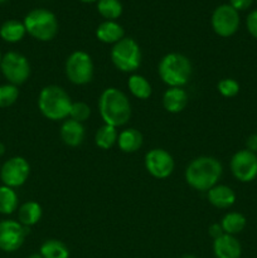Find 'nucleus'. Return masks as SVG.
<instances>
[{"label":"nucleus","mask_w":257,"mask_h":258,"mask_svg":"<svg viewBox=\"0 0 257 258\" xmlns=\"http://www.w3.org/2000/svg\"><path fill=\"white\" fill-rule=\"evenodd\" d=\"M98 112L103 123L118 128L130 121L133 110L125 92L116 87H107L98 97Z\"/></svg>","instance_id":"1"},{"label":"nucleus","mask_w":257,"mask_h":258,"mask_svg":"<svg viewBox=\"0 0 257 258\" xmlns=\"http://www.w3.org/2000/svg\"><path fill=\"white\" fill-rule=\"evenodd\" d=\"M223 174L221 161L214 156L202 155L193 159L184 171V178L190 188L198 191H208L217 185Z\"/></svg>","instance_id":"2"},{"label":"nucleus","mask_w":257,"mask_h":258,"mask_svg":"<svg viewBox=\"0 0 257 258\" xmlns=\"http://www.w3.org/2000/svg\"><path fill=\"white\" fill-rule=\"evenodd\" d=\"M72 102L67 91L57 85L45 86L38 95V108L50 121H65L70 117Z\"/></svg>","instance_id":"3"},{"label":"nucleus","mask_w":257,"mask_h":258,"mask_svg":"<svg viewBox=\"0 0 257 258\" xmlns=\"http://www.w3.org/2000/svg\"><path fill=\"white\" fill-rule=\"evenodd\" d=\"M158 75L168 87H184L193 75V64L186 55L170 52L159 60Z\"/></svg>","instance_id":"4"},{"label":"nucleus","mask_w":257,"mask_h":258,"mask_svg":"<svg viewBox=\"0 0 257 258\" xmlns=\"http://www.w3.org/2000/svg\"><path fill=\"white\" fill-rule=\"evenodd\" d=\"M23 23L28 34L40 42H49L54 39L59 29L57 17L44 8L30 10L25 15Z\"/></svg>","instance_id":"5"},{"label":"nucleus","mask_w":257,"mask_h":258,"mask_svg":"<svg viewBox=\"0 0 257 258\" xmlns=\"http://www.w3.org/2000/svg\"><path fill=\"white\" fill-rule=\"evenodd\" d=\"M110 58L116 70L133 75L141 66L143 54H141L140 45L135 39L130 37H123L120 42L112 45Z\"/></svg>","instance_id":"6"},{"label":"nucleus","mask_w":257,"mask_h":258,"mask_svg":"<svg viewBox=\"0 0 257 258\" xmlns=\"http://www.w3.org/2000/svg\"><path fill=\"white\" fill-rule=\"evenodd\" d=\"M65 73L71 83L85 86L93 80L95 64L93 59L85 50H75L67 57L65 63Z\"/></svg>","instance_id":"7"},{"label":"nucleus","mask_w":257,"mask_h":258,"mask_svg":"<svg viewBox=\"0 0 257 258\" xmlns=\"http://www.w3.org/2000/svg\"><path fill=\"white\" fill-rule=\"evenodd\" d=\"M0 71L8 82L14 86H20L29 80L32 68L25 55L12 50L3 55Z\"/></svg>","instance_id":"8"},{"label":"nucleus","mask_w":257,"mask_h":258,"mask_svg":"<svg viewBox=\"0 0 257 258\" xmlns=\"http://www.w3.org/2000/svg\"><path fill=\"white\" fill-rule=\"evenodd\" d=\"M144 165L146 171L155 179H166L173 174L175 161L168 150L154 148L145 154Z\"/></svg>","instance_id":"9"},{"label":"nucleus","mask_w":257,"mask_h":258,"mask_svg":"<svg viewBox=\"0 0 257 258\" xmlns=\"http://www.w3.org/2000/svg\"><path fill=\"white\" fill-rule=\"evenodd\" d=\"M239 14L229 4H222L214 9L211 24L214 33L222 38L232 37L239 28Z\"/></svg>","instance_id":"10"},{"label":"nucleus","mask_w":257,"mask_h":258,"mask_svg":"<svg viewBox=\"0 0 257 258\" xmlns=\"http://www.w3.org/2000/svg\"><path fill=\"white\" fill-rule=\"evenodd\" d=\"M30 174V165L23 156H13L3 164L0 169V179L3 185L15 189L22 186L28 180Z\"/></svg>","instance_id":"11"},{"label":"nucleus","mask_w":257,"mask_h":258,"mask_svg":"<svg viewBox=\"0 0 257 258\" xmlns=\"http://www.w3.org/2000/svg\"><path fill=\"white\" fill-rule=\"evenodd\" d=\"M29 234V228L13 219L0 222V249L4 252H15L23 246Z\"/></svg>","instance_id":"12"},{"label":"nucleus","mask_w":257,"mask_h":258,"mask_svg":"<svg viewBox=\"0 0 257 258\" xmlns=\"http://www.w3.org/2000/svg\"><path fill=\"white\" fill-rule=\"evenodd\" d=\"M231 173L241 183H249L257 178L256 153L243 149L233 154L229 161Z\"/></svg>","instance_id":"13"},{"label":"nucleus","mask_w":257,"mask_h":258,"mask_svg":"<svg viewBox=\"0 0 257 258\" xmlns=\"http://www.w3.org/2000/svg\"><path fill=\"white\" fill-rule=\"evenodd\" d=\"M59 136L65 145L70 146V148H77L85 141V125L70 117L66 118L65 121H62V125H60Z\"/></svg>","instance_id":"14"},{"label":"nucleus","mask_w":257,"mask_h":258,"mask_svg":"<svg viewBox=\"0 0 257 258\" xmlns=\"http://www.w3.org/2000/svg\"><path fill=\"white\" fill-rule=\"evenodd\" d=\"M213 253L216 258H241L242 246L236 236L224 233L213 241Z\"/></svg>","instance_id":"15"},{"label":"nucleus","mask_w":257,"mask_h":258,"mask_svg":"<svg viewBox=\"0 0 257 258\" xmlns=\"http://www.w3.org/2000/svg\"><path fill=\"white\" fill-rule=\"evenodd\" d=\"M209 204L217 209H228L236 202V193L233 189L224 184H217L207 191Z\"/></svg>","instance_id":"16"},{"label":"nucleus","mask_w":257,"mask_h":258,"mask_svg":"<svg viewBox=\"0 0 257 258\" xmlns=\"http://www.w3.org/2000/svg\"><path fill=\"white\" fill-rule=\"evenodd\" d=\"M188 92L183 87H168L163 95V107L169 113H179L186 107Z\"/></svg>","instance_id":"17"},{"label":"nucleus","mask_w":257,"mask_h":258,"mask_svg":"<svg viewBox=\"0 0 257 258\" xmlns=\"http://www.w3.org/2000/svg\"><path fill=\"white\" fill-rule=\"evenodd\" d=\"M96 37L105 44L113 45L125 37V30L116 20H105L96 28Z\"/></svg>","instance_id":"18"},{"label":"nucleus","mask_w":257,"mask_h":258,"mask_svg":"<svg viewBox=\"0 0 257 258\" xmlns=\"http://www.w3.org/2000/svg\"><path fill=\"white\" fill-rule=\"evenodd\" d=\"M144 144V138L143 134L139 130L134 127H127L123 128L122 131L118 133L117 138V144L116 145L118 146L122 153L125 154H133L136 153L139 149H141Z\"/></svg>","instance_id":"19"},{"label":"nucleus","mask_w":257,"mask_h":258,"mask_svg":"<svg viewBox=\"0 0 257 258\" xmlns=\"http://www.w3.org/2000/svg\"><path fill=\"white\" fill-rule=\"evenodd\" d=\"M42 206L34 201L25 202L18 208V222L24 227H28V228L35 226L42 219Z\"/></svg>","instance_id":"20"},{"label":"nucleus","mask_w":257,"mask_h":258,"mask_svg":"<svg viewBox=\"0 0 257 258\" xmlns=\"http://www.w3.org/2000/svg\"><path fill=\"white\" fill-rule=\"evenodd\" d=\"M127 88L138 100H148L153 93V87L148 78L139 73H133L127 80Z\"/></svg>","instance_id":"21"},{"label":"nucleus","mask_w":257,"mask_h":258,"mask_svg":"<svg viewBox=\"0 0 257 258\" xmlns=\"http://www.w3.org/2000/svg\"><path fill=\"white\" fill-rule=\"evenodd\" d=\"M27 34L24 23L19 20L10 19L7 20L0 27V37L8 43H18Z\"/></svg>","instance_id":"22"},{"label":"nucleus","mask_w":257,"mask_h":258,"mask_svg":"<svg viewBox=\"0 0 257 258\" xmlns=\"http://www.w3.org/2000/svg\"><path fill=\"white\" fill-rule=\"evenodd\" d=\"M117 128L103 123L95 133V144L97 148L102 149V150H108V149L113 148L117 144Z\"/></svg>","instance_id":"23"},{"label":"nucleus","mask_w":257,"mask_h":258,"mask_svg":"<svg viewBox=\"0 0 257 258\" xmlns=\"http://www.w3.org/2000/svg\"><path fill=\"white\" fill-rule=\"evenodd\" d=\"M219 223H221L224 233L236 236V234L241 233L246 227V217L238 212H228L224 214Z\"/></svg>","instance_id":"24"},{"label":"nucleus","mask_w":257,"mask_h":258,"mask_svg":"<svg viewBox=\"0 0 257 258\" xmlns=\"http://www.w3.org/2000/svg\"><path fill=\"white\" fill-rule=\"evenodd\" d=\"M39 253L43 258H70V249L67 244L54 238L43 242Z\"/></svg>","instance_id":"25"},{"label":"nucleus","mask_w":257,"mask_h":258,"mask_svg":"<svg viewBox=\"0 0 257 258\" xmlns=\"http://www.w3.org/2000/svg\"><path fill=\"white\" fill-rule=\"evenodd\" d=\"M19 206V198L17 191L7 185L0 186V214L10 216Z\"/></svg>","instance_id":"26"},{"label":"nucleus","mask_w":257,"mask_h":258,"mask_svg":"<svg viewBox=\"0 0 257 258\" xmlns=\"http://www.w3.org/2000/svg\"><path fill=\"white\" fill-rule=\"evenodd\" d=\"M97 12L106 20H116L122 14V4L120 0H98Z\"/></svg>","instance_id":"27"},{"label":"nucleus","mask_w":257,"mask_h":258,"mask_svg":"<svg viewBox=\"0 0 257 258\" xmlns=\"http://www.w3.org/2000/svg\"><path fill=\"white\" fill-rule=\"evenodd\" d=\"M18 97H19L18 86L12 85V83H5L0 86V108H7L14 105Z\"/></svg>","instance_id":"28"},{"label":"nucleus","mask_w":257,"mask_h":258,"mask_svg":"<svg viewBox=\"0 0 257 258\" xmlns=\"http://www.w3.org/2000/svg\"><path fill=\"white\" fill-rule=\"evenodd\" d=\"M90 116L91 107L88 103H86L85 101H76V102H72L70 111V118L83 123L90 118Z\"/></svg>","instance_id":"29"},{"label":"nucleus","mask_w":257,"mask_h":258,"mask_svg":"<svg viewBox=\"0 0 257 258\" xmlns=\"http://www.w3.org/2000/svg\"><path fill=\"white\" fill-rule=\"evenodd\" d=\"M217 91L223 97H234L239 92V83L236 80H233V78H223V80H221L217 83Z\"/></svg>","instance_id":"30"},{"label":"nucleus","mask_w":257,"mask_h":258,"mask_svg":"<svg viewBox=\"0 0 257 258\" xmlns=\"http://www.w3.org/2000/svg\"><path fill=\"white\" fill-rule=\"evenodd\" d=\"M246 27L249 34L257 39V10H253L247 15Z\"/></svg>","instance_id":"31"},{"label":"nucleus","mask_w":257,"mask_h":258,"mask_svg":"<svg viewBox=\"0 0 257 258\" xmlns=\"http://www.w3.org/2000/svg\"><path fill=\"white\" fill-rule=\"evenodd\" d=\"M252 3H253V0H229V5L232 8H234L237 12L248 9L252 5Z\"/></svg>","instance_id":"32"},{"label":"nucleus","mask_w":257,"mask_h":258,"mask_svg":"<svg viewBox=\"0 0 257 258\" xmlns=\"http://www.w3.org/2000/svg\"><path fill=\"white\" fill-rule=\"evenodd\" d=\"M208 234L212 237V238H213V241H214V239L218 238V237L223 236L224 232H223V229H222L221 223L211 224V226H209V228H208Z\"/></svg>","instance_id":"33"},{"label":"nucleus","mask_w":257,"mask_h":258,"mask_svg":"<svg viewBox=\"0 0 257 258\" xmlns=\"http://www.w3.org/2000/svg\"><path fill=\"white\" fill-rule=\"evenodd\" d=\"M246 149L252 153H257V134H252L247 138Z\"/></svg>","instance_id":"34"},{"label":"nucleus","mask_w":257,"mask_h":258,"mask_svg":"<svg viewBox=\"0 0 257 258\" xmlns=\"http://www.w3.org/2000/svg\"><path fill=\"white\" fill-rule=\"evenodd\" d=\"M5 153V145L3 143H0V156L4 155Z\"/></svg>","instance_id":"35"},{"label":"nucleus","mask_w":257,"mask_h":258,"mask_svg":"<svg viewBox=\"0 0 257 258\" xmlns=\"http://www.w3.org/2000/svg\"><path fill=\"white\" fill-rule=\"evenodd\" d=\"M27 258H43L42 254L40 253H32L30 256H28Z\"/></svg>","instance_id":"36"},{"label":"nucleus","mask_w":257,"mask_h":258,"mask_svg":"<svg viewBox=\"0 0 257 258\" xmlns=\"http://www.w3.org/2000/svg\"><path fill=\"white\" fill-rule=\"evenodd\" d=\"M180 258H198L197 256H194V254H185V256L180 257Z\"/></svg>","instance_id":"37"},{"label":"nucleus","mask_w":257,"mask_h":258,"mask_svg":"<svg viewBox=\"0 0 257 258\" xmlns=\"http://www.w3.org/2000/svg\"><path fill=\"white\" fill-rule=\"evenodd\" d=\"M80 2H82V3H96V2H98V0H80Z\"/></svg>","instance_id":"38"},{"label":"nucleus","mask_w":257,"mask_h":258,"mask_svg":"<svg viewBox=\"0 0 257 258\" xmlns=\"http://www.w3.org/2000/svg\"><path fill=\"white\" fill-rule=\"evenodd\" d=\"M2 59H3V54H2V52H0V63H2Z\"/></svg>","instance_id":"39"},{"label":"nucleus","mask_w":257,"mask_h":258,"mask_svg":"<svg viewBox=\"0 0 257 258\" xmlns=\"http://www.w3.org/2000/svg\"><path fill=\"white\" fill-rule=\"evenodd\" d=\"M7 2V0H0V4H3V3H5Z\"/></svg>","instance_id":"40"},{"label":"nucleus","mask_w":257,"mask_h":258,"mask_svg":"<svg viewBox=\"0 0 257 258\" xmlns=\"http://www.w3.org/2000/svg\"><path fill=\"white\" fill-rule=\"evenodd\" d=\"M0 169H2V166H0Z\"/></svg>","instance_id":"41"},{"label":"nucleus","mask_w":257,"mask_h":258,"mask_svg":"<svg viewBox=\"0 0 257 258\" xmlns=\"http://www.w3.org/2000/svg\"><path fill=\"white\" fill-rule=\"evenodd\" d=\"M256 2H257V0H256Z\"/></svg>","instance_id":"42"}]
</instances>
